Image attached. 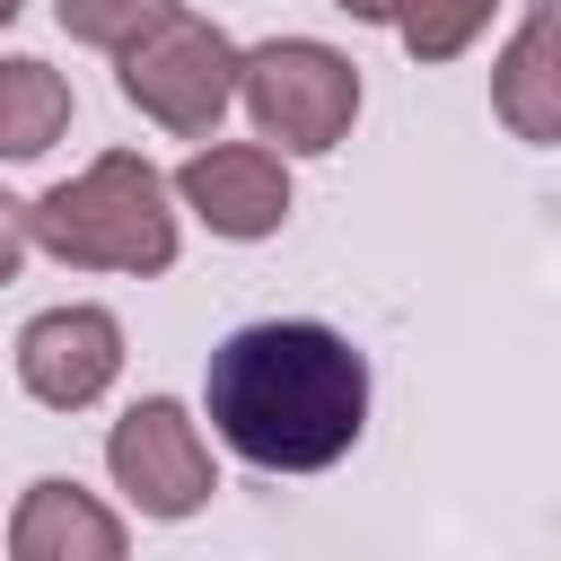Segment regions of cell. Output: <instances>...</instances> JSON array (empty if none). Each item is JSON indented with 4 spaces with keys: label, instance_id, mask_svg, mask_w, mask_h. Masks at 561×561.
Wrapping results in <instances>:
<instances>
[{
    "label": "cell",
    "instance_id": "6da1fadb",
    "mask_svg": "<svg viewBox=\"0 0 561 561\" xmlns=\"http://www.w3.org/2000/svg\"><path fill=\"white\" fill-rule=\"evenodd\" d=\"M202 412L254 473H324L368 430V359L333 324H245L210 351Z\"/></svg>",
    "mask_w": 561,
    "mask_h": 561
},
{
    "label": "cell",
    "instance_id": "7a4b0ae2",
    "mask_svg": "<svg viewBox=\"0 0 561 561\" xmlns=\"http://www.w3.org/2000/svg\"><path fill=\"white\" fill-rule=\"evenodd\" d=\"M26 228L53 263L70 272H167L184 228H175V175H158L140 149H105L88 158L70 184H53L44 202H26Z\"/></svg>",
    "mask_w": 561,
    "mask_h": 561
},
{
    "label": "cell",
    "instance_id": "3957f363",
    "mask_svg": "<svg viewBox=\"0 0 561 561\" xmlns=\"http://www.w3.org/2000/svg\"><path fill=\"white\" fill-rule=\"evenodd\" d=\"M114 79H123V96H131L158 131H175V140H210L219 114L237 105L245 53L228 44V26L193 18V9H167L158 26H140V35L114 53Z\"/></svg>",
    "mask_w": 561,
    "mask_h": 561
},
{
    "label": "cell",
    "instance_id": "277c9868",
    "mask_svg": "<svg viewBox=\"0 0 561 561\" xmlns=\"http://www.w3.org/2000/svg\"><path fill=\"white\" fill-rule=\"evenodd\" d=\"M237 105L254 114L263 140H280V158H324L359 123V61L316 35H272L245 53Z\"/></svg>",
    "mask_w": 561,
    "mask_h": 561
},
{
    "label": "cell",
    "instance_id": "5b68a950",
    "mask_svg": "<svg viewBox=\"0 0 561 561\" xmlns=\"http://www.w3.org/2000/svg\"><path fill=\"white\" fill-rule=\"evenodd\" d=\"M105 473H114V491H123L140 517H158V526L210 508V491H219L210 438H202V421H193L175 394H140V403L105 430Z\"/></svg>",
    "mask_w": 561,
    "mask_h": 561
},
{
    "label": "cell",
    "instance_id": "8992f818",
    "mask_svg": "<svg viewBox=\"0 0 561 561\" xmlns=\"http://www.w3.org/2000/svg\"><path fill=\"white\" fill-rule=\"evenodd\" d=\"M175 202L210 237L254 245V237H280V219H289V167L272 140H210L175 167Z\"/></svg>",
    "mask_w": 561,
    "mask_h": 561
},
{
    "label": "cell",
    "instance_id": "52a82bcc",
    "mask_svg": "<svg viewBox=\"0 0 561 561\" xmlns=\"http://www.w3.org/2000/svg\"><path fill=\"white\" fill-rule=\"evenodd\" d=\"M123 377V324L105 307H44L18 333V386L44 412H88Z\"/></svg>",
    "mask_w": 561,
    "mask_h": 561
},
{
    "label": "cell",
    "instance_id": "ba28073f",
    "mask_svg": "<svg viewBox=\"0 0 561 561\" xmlns=\"http://www.w3.org/2000/svg\"><path fill=\"white\" fill-rule=\"evenodd\" d=\"M123 543H131V526L96 491H79L70 473L26 482L18 517H9V552L18 561H123Z\"/></svg>",
    "mask_w": 561,
    "mask_h": 561
},
{
    "label": "cell",
    "instance_id": "9c48e42d",
    "mask_svg": "<svg viewBox=\"0 0 561 561\" xmlns=\"http://www.w3.org/2000/svg\"><path fill=\"white\" fill-rule=\"evenodd\" d=\"M491 114L517 140H535V149L561 140V0L526 9L517 35L500 44V61H491Z\"/></svg>",
    "mask_w": 561,
    "mask_h": 561
},
{
    "label": "cell",
    "instance_id": "30bf717a",
    "mask_svg": "<svg viewBox=\"0 0 561 561\" xmlns=\"http://www.w3.org/2000/svg\"><path fill=\"white\" fill-rule=\"evenodd\" d=\"M70 131V79L35 53H0V158H44Z\"/></svg>",
    "mask_w": 561,
    "mask_h": 561
},
{
    "label": "cell",
    "instance_id": "8fae6325",
    "mask_svg": "<svg viewBox=\"0 0 561 561\" xmlns=\"http://www.w3.org/2000/svg\"><path fill=\"white\" fill-rule=\"evenodd\" d=\"M491 9H500V0H412V9L394 18V35H403L412 61H456V53H473V35L491 26Z\"/></svg>",
    "mask_w": 561,
    "mask_h": 561
},
{
    "label": "cell",
    "instance_id": "7c38bea8",
    "mask_svg": "<svg viewBox=\"0 0 561 561\" xmlns=\"http://www.w3.org/2000/svg\"><path fill=\"white\" fill-rule=\"evenodd\" d=\"M175 0H53V18H61V35L70 44H96V53H123L140 26H158Z\"/></svg>",
    "mask_w": 561,
    "mask_h": 561
},
{
    "label": "cell",
    "instance_id": "4fadbf2b",
    "mask_svg": "<svg viewBox=\"0 0 561 561\" xmlns=\"http://www.w3.org/2000/svg\"><path fill=\"white\" fill-rule=\"evenodd\" d=\"M26 245H35V228H26V202H18V193H0V289L18 280Z\"/></svg>",
    "mask_w": 561,
    "mask_h": 561
},
{
    "label": "cell",
    "instance_id": "5bb4252c",
    "mask_svg": "<svg viewBox=\"0 0 561 561\" xmlns=\"http://www.w3.org/2000/svg\"><path fill=\"white\" fill-rule=\"evenodd\" d=\"M333 9H342V18H368V26H394L412 0H333Z\"/></svg>",
    "mask_w": 561,
    "mask_h": 561
},
{
    "label": "cell",
    "instance_id": "9a60e30c",
    "mask_svg": "<svg viewBox=\"0 0 561 561\" xmlns=\"http://www.w3.org/2000/svg\"><path fill=\"white\" fill-rule=\"evenodd\" d=\"M18 9H26V0H0V26H9V18H18Z\"/></svg>",
    "mask_w": 561,
    "mask_h": 561
}]
</instances>
